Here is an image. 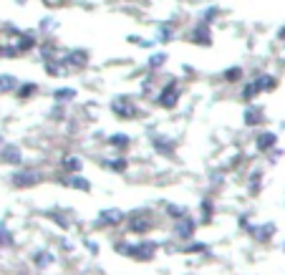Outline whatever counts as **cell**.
I'll return each instance as SVG.
<instances>
[{
  "instance_id": "obj_1",
  "label": "cell",
  "mask_w": 285,
  "mask_h": 275,
  "mask_svg": "<svg viewBox=\"0 0 285 275\" xmlns=\"http://www.w3.org/2000/svg\"><path fill=\"white\" fill-rule=\"evenodd\" d=\"M116 250L129 255V258H134V260H151L154 252H157V245L149 242V240H142L137 245H116Z\"/></svg>"
},
{
  "instance_id": "obj_2",
  "label": "cell",
  "mask_w": 285,
  "mask_h": 275,
  "mask_svg": "<svg viewBox=\"0 0 285 275\" xmlns=\"http://www.w3.org/2000/svg\"><path fill=\"white\" fill-rule=\"evenodd\" d=\"M179 96H182V91H179V81H177V78H172V81H167L164 86L159 89V94H157V103H159V106H164V109H174V106H177V101H179Z\"/></svg>"
},
{
  "instance_id": "obj_3",
  "label": "cell",
  "mask_w": 285,
  "mask_h": 275,
  "mask_svg": "<svg viewBox=\"0 0 285 275\" xmlns=\"http://www.w3.org/2000/svg\"><path fill=\"white\" fill-rule=\"evenodd\" d=\"M61 61L66 63V69H69V71H78V69H83L86 63H89V53L81 51V48H73V51L61 53Z\"/></svg>"
},
{
  "instance_id": "obj_4",
  "label": "cell",
  "mask_w": 285,
  "mask_h": 275,
  "mask_svg": "<svg viewBox=\"0 0 285 275\" xmlns=\"http://www.w3.org/2000/svg\"><path fill=\"white\" fill-rule=\"evenodd\" d=\"M111 111H114L116 116L126 119V121L137 116V106H134V101H131L129 96H119V99H114V101H111Z\"/></svg>"
},
{
  "instance_id": "obj_5",
  "label": "cell",
  "mask_w": 285,
  "mask_h": 275,
  "mask_svg": "<svg viewBox=\"0 0 285 275\" xmlns=\"http://www.w3.org/2000/svg\"><path fill=\"white\" fill-rule=\"evenodd\" d=\"M10 179H13L15 187H33V184H38L43 177H40L38 169H20V172H15Z\"/></svg>"
},
{
  "instance_id": "obj_6",
  "label": "cell",
  "mask_w": 285,
  "mask_h": 275,
  "mask_svg": "<svg viewBox=\"0 0 285 275\" xmlns=\"http://www.w3.org/2000/svg\"><path fill=\"white\" fill-rule=\"evenodd\" d=\"M121 220H126V215L121 212V209H116V207L99 212V225H104V227H108V225H121Z\"/></svg>"
},
{
  "instance_id": "obj_7",
  "label": "cell",
  "mask_w": 285,
  "mask_h": 275,
  "mask_svg": "<svg viewBox=\"0 0 285 275\" xmlns=\"http://www.w3.org/2000/svg\"><path fill=\"white\" fill-rule=\"evenodd\" d=\"M194 230H197V222H194L192 217H182V220H177V227H174L177 238H182V240H192Z\"/></svg>"
},
{
  "instance_id": "obj_8",
  "label": "cell",
  "mask_w": 285,
  "mask_h": 275,
  "mask_svg": "<svg viewBox=\"0 0 285 275\" xmlns=\"http://www.w3.org/2000/svg\"><path fill=\"white\" fill-rule=\"evenodd\" d=\"M174 35H177V28H174L172 20H162L159 28H157V43H169V40H174Z\"/></svg>"
},
{
  "instance_id": "obj_9",
  "label": "cell",
  "mask_w": 285,
  "mask_h": 275,
  "mask_svg": "<svg viewBox=\"0 0 285 275\" xmlns=\"http://www.w3.org/2000/svg\"><path fill=\"white\" fill-rule=\"evenodd\" d=\"M0 159L8 162V164H20L23 162V152H20V146L8 144V146H3V152H0Z\"/></svg>"
},
{
  "instance_id": "obj_10",
  "label": "cell",
  "mask_w": 285,
  "mask_h": 275,
  "mask_svg": "<svg viewBox=\"0 0 285 275\" xmlns=\"http://www.w3.org/2000/svg\"><path fill=\"white\" fill-rule=\"evenodd\" d=\"M61 184L63 187H71V189H81V192H89V189H91V182L86 179V177H81V174L66 177V179H61Z\"/></svg>"
},
{
  "instance_id": "obj_11",
  "label": "cell",
  "mask_w": 285,
  "mask_h": 275,
  "mask_svg": "<svg viewBox=\"0 0 285 275\" xmlns=\"http://www.w3.org/2000/svg\"><path fill=\"white\" fill-rule=\"evenodd\" d=\"M262 116H265V114H262V109L260 106H252V103H250V106L245 109V126H257V124H262Z\"/></svg>"
},
{
  "instance_id": "obj_12",
  "label": "cell",
  "mask_w": 285,
  "mask_h": 275,
  "mask_svg": "<svg viewBox=\"0 0 285 275\" xmlns=\"http://www.w3.org/2000/svg\"><path fill=\"white\" fill-rule=\"evenodd\" d=\"M192 40L194 43H205V46H210L212 43V35H210V26H205V23H200L194 31H192Z\"/></svg>"
},
{
  "instance_id": "obj_13",
  "label": "cell",
  "mask_w": 285,
  "mask_h": 275,
  "mask_svg": "<svg viewBox=\"0 0 285 275\" xmlns=\"http://www.w3.org/2000/svg\"><path fill=\"white\" fill-rule=\"evenodd\" d=\"M275 144H278V137H275L273 132H262V134L257 137V149H262V152L273 149Z\"/></svg>"
},
{
  "instance_id": "obj_14",
  "label": "cell",
  "mask_w": 285,
  "mask_h": 275,
  "mask_svg": "<svg viewBox=\"0 0 285 275\" xmlns=\"http://www.w3.org/2000/svg\"><path fill=\"white\" fill-rule=\"evenodd\" d=\"M250 235H255L257 240H270L275 235V225H265V227H248Z\"/></svg>"
},
{
  "instance_id": "obj_15",
  "label": "cell",
  "mask_w": 285,
  "mask_h": 275,
  "mask_svg": "<svg viewBox=\"0 0 285 275\" xmlns=\"http://www.w3.org/2000/svg\"><path fill=\"white\" fill-rule=\"evenodd\" d=\"M15 89H18V78H15V76H10V73L0 76V94H10V91H15Z\"/></svg>"
},
{
  "instance_id": "obj_16",
  "label": "cell",
  "mask_w": 285,
  "mask_h": 275,
  "mask_svg": "<svg viewBox=\"0 0 285 275\" xmlns=\"http://www.w3.org/2000/svg\"><path fill=\"white\" fill-rule=\"evenodd\" d=\"M255 83H257V89H260V91H273V89L278 86V81H275L273 76H268V73H265V76H262V73L255 76Z\"/></svg>"
},
{
  "instance_id": "obj_17",
  "label": "cell",
  "mask_w": 285,
  "mask_h": 275,
  "mask_svg": "<svg viewBox=\"0 0 285 275\" xmlns=\"http://www.w3.org/2000/svg\"><path fill=\"white\" fill-rule=\"evenodd\" d=\"M167 58H169V56H167L164 51H162V53H151L149 61H146V66H149L151 71H157V69H162L164 63H167Z\"/></svg>"
},
{
  "instance_id": "obj_18",
  "label": "cell",
  "mask_w": 285,
  "mask_h": 275,
  "mask_svg": "<svg viewBox=\"0 0 285 275\" xmlns=\"http://www.w3.org/2000/svg\"><path fill=\"white\" fill-rule=\"evenodd\" d=\"M222 76H225L227 83H237V81H243V78H245V71L240 69V66H232V69H227Z\"/></svg>"
},
{
  "instance_id": "obj_19",
  "label": "cell",
  "mask_w": 285,
  "mask_h": 275,
  "mask_svg": "<svg viewBox=\"0 0 285 275\" xmlns=\"http://www.w3.org/2000/svg\"><path fill=\"white\" fill-rule=\"evenodd\" d=\"M53 252H48V250H43V252H36V265L38 268H51L53 265Z\"/></svg>"
},
{
  "instance_id": "obj_20",
  "label": "cell",
  "mask_w": 285,
  "mask_h": 275,
  "mask_svg": "<svg viewBox=\"0 0 285 275\" xmlns=\"http://www.w3.org/2000/svg\"><path fill=\"white\" fill-rule=\"evenodd\" d=\"M81 157H66L63 162H61V167L66 169V172H81Z\"/></svg>"
},
{
  "instance_id": "obj_21",
  "label": "cell",
  "mask_w": 285,
  "mask_h": 275,
  "mask_svg": "<svg viewBox=\"0 0 285 275\" xmlns=\"http://www.w3.org/2000/svg\"><path fill=\"white\" fill-rule=\"evenodd\" d=\"M104 164H106L108 169H111V172H124V169H126V164H129V162H126L124 157H111V159H106Z\"/></svg>"
},
{
  "instance_id": "obj_22",
  "label": "cell",
  "mask_w": 285,
  "mask_h": 275,
  "mask_svg": "<svg viewBox=\"0 0 285 275\" xmlns=\"http://www.w3.org/2000/svg\"><path fill=\"white\" fill-rule=\"evenodd\" d=\"M257 94H260V89H257L255 78H252V81H248V83H245V89H243V99H245V101H252Z\"/></svg>"
},
{
  "instance_id": "obj_23",
  "label": "cell",
  "mask_w": 285,
  "mask_h": 275,
  "mask_svg": "<svg viewBox=\"0 0 285 275\" xmlns=\"http://www.w3.org/2000/svg\"><path fill=\"white\" fill-rule=\"evenodd\" d=\"M53 99L61 103V101H71V99H76V89H56L53 91Z\"/></svg>"
},
{
  "instance_id": "obj_24",
  "label": "cell",
  "mask_w": 285,
  "mask_h": 275,
  "mask_svg": "<svg viewBox=\"0 0 285 275\" xmlns=\"http://www.w3.org/2000/svg\"><path fill=\"white\" fill-rule=\"evenodd\" d=\"M108 144L116 146V149H126L129 146V134H114L111 139H108Z\"/></svg>"
},
{
  "instance_id": "obj_25",
  "label": "cell",
  "mask_w": 285,
  "mask_h": 275,
  "mask_svg": "<svg viewBox=\"0 0 285 275\" xmlns=\"http://www.w3.org/2000/svg\"><path fill=\"white\" fill-rule=\"evenodd\" d=\"M36 91H38L36 83H23V86H18V99H31Z\"/></svg>"
},
{
  "instance_id": "obj_26",
  "label": "cell",
  "mask_w": 285,
  "mask_h": 275,
  "mask_svg": "<svg viewBox=\"0 0 285 275\" xmlns=\"http://www.w3.org/2000/svg\"><path fill=\"white\" fill-rule=\"evenodd\" d=\"M167 215H169V217L182 220V217H187V209H184V207H179V205H167Z\"/></svg>"
},
{
  "instance_id": "obj_27",
  "label": "cell",
  "mask_w": 285,
  "mask_h": 275,
  "mask_svg": "<svg viewBox=\"0 0 285 275\" xmlns=\"http://www.w3.org/2000/svg\"><path fill=\"white\" fill-rule=\"evenodd\" d=\"M217 13H220V10H217L214 5H210V8H207V10H205V13L200 15V23H205V26H210V23H212V20H214V15H217Z\"/></svg>"
},
{
  "instance_id": "obj_28",
  "label": "cell",
  "mask_w": 285,
  "mask_h": 275,
  "mask_svg": "<svg viewBox=\"0 0 285 275\" xmlns=\"http://www.w3.org/2000/svg\"><path fill=\"white\" fill-rule=\"evenodd\" d=\"M18 53V46H0V58H15Z\"/></svg>"
},
{
  "instance_id": "obj_29",
  "label": "cell",
  "mask_w": 285,
  "mask_h": 275,
  "mask_svg": "<svg viewBox=\"0 0 285 275\" xmlns=\"http://www.w3.org/2000/svg\"><path fill=\"white\" fill-rule=\"evenodd\" d=\"M154 146H157V152H162V154H172V149H174V144H169V141H154Z\"/></svg>"
},
{
  "instance_id": "obj_30",
  "label": "cell",
  "mask_w": 285,
  "mask_h": 275,
  "mask_svg": "<svg viewBox=\"0 0 285 275\" xmlns=\"http://www.w3.org/2000/svg\"><path fill=\"white\" fill-rule=\"evenodd\" d=\"M10 242H13V235L5 227H0V245H10Z\"/></svg>"
},
{
  "instance_id": "obj_31",
  "label": "cell",
  "mask_w": 285,
  "mask_h": 275,
  "mask_svg": "<svg viewBox=\"0 0 285 275\" xmlns=\"http://www.w3.org/2000/svg\"><path fill=\"white\" fill-rule=\"evenodd\" d=\"M151 225L149 222H131V230H134V232H146Z\"/></svg>"
},
{
  "instance_id": "obj_32",
  "label": "cell",
  "mask_w": 285,
  "mask_h": 275,
  "mask_svg": "<svg viewBox=\"0 0 285 275\" xmlns=\"http://www.w3.org/2000/svg\"><path fill=\"white\" fill-rule=\"evenodd\" d=\"M53 28H56V20H51V18L40 23V31H53Z\"/></svg>"
}]
</instances>
